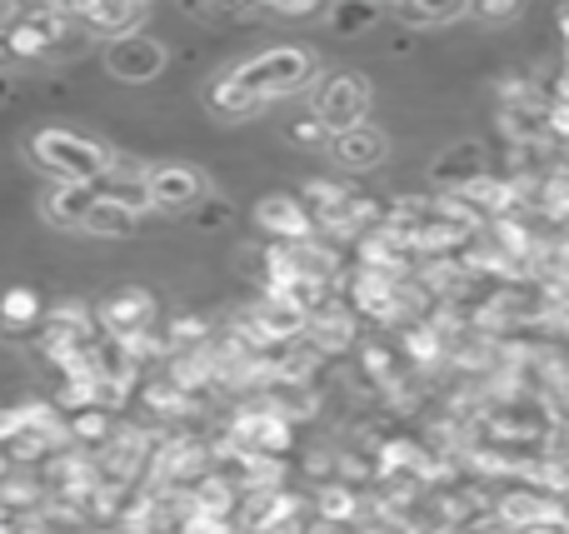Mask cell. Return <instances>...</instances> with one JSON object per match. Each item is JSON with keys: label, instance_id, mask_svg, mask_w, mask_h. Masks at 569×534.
Segmentation results:
<instances>
[{"label": "cell", "instance_id": "2", "mask_svg": "<svg viewBox=\"0 0 569 534\" xmlns=\"http://www.w3.org/2000/svg\"><path fill=\"white\" fill-rule=\"evenodd\" d=\"M226 440L236 450H250L260 460H290L295 450V420H284L270 405H240L226 420Z\"/></svg>", "mask_w": 569, "mask_h": 534}, {"label": "cell", "instance_id": "26", "mask_svg": "<svg viewBox=\"0 0 569 534\" xmlns=\"http://www.w3.org/2000/svg\"><path fill=\"white\" fill-rule=\"evenodd\" d=\"M470 16H480V20H515V16H520V6H475Z\"/></svg>", "mask_w": 569, "mask_h": 534}, {"label": "cell", "instance_id": "28", "mask_svg": "<svg viewBox=\"0 0 569 534\" xmlns=\"http://www.w3.org/2000/svg\"><path fill=\"white\" fill-rule=\"evenodd\" d=\"M20 534H56L50 525H30V530H20Z\"/></svg>", "mask_w": 569, "mask_h": 534}, {"label": "cell", "instance_id": "6", "mask_svg": "<svg viewBox=\"0 0 569 534\" xmlns=\"http://www.w3.org/2000/svg\"><path fill=\"white\" fill-rule=\"evenodd\" d=\"M96 320L106 335H120V340H140L156 330V300L146 295V290H116L110 300H100L96 305Z\"/></svg>", "mask_w": 569, "mask_h": 534}, {"label": "cell", "instance_id": "27", "mask_svg": "<svg viewBox=\"0 0 569 534\" xmlns=\"http://www.w3.org/2000/svg\"><path fill=\"white\" fill-rule=\"evenodd\" d=\"M10 100V75H0V105Z\"/></svg>", "mask_w": 569, "mask_h": 534}, {"label": "cell", "instance_id": "22", "mask_svg": "<svg viewBox=\"0 0 569 534\" xmlns=\"http://www.w3.org/2000/svg\"><path fill=\"white\" fill-rule=\"evenodd\" d=\"M385 10H375V6H335V30H345V36H355V30H370L375 20H380Z\"/></svg>", "mask_w": 569, "mask_h": 534}, {"label": "cell", "instance_id": "30", "mask_svg": "<svg viewBox=\"0 0 569 534\" xmlns=\"http://www.w3.org/2000/svg\"><path fill=\"white\" fill-rule=\"evenodd\" d=\"M0 515H6V510H0Z\"/></svg>", "mask_w": 569, "mask_h": 534}, {"label": "cell", "instance_id": "5", "mask_svg": "<svg viewBox=\"0 0 569 534\" xmlns=\"http://www.w3.org/2000/svg\"><path fill=\"white\" fill-rule=\"evenodd\" d=\"M256 225L270 235V245H305V240L320 235V230H315V215L305 210V200L280 195V190L256 205Z\"/></svg>", "mask_w": 569, "mask_h": 534}, {"label": "cell", "instance_id": "21", "mask_svg": "<svg viewBox=\"0 0 569 534\" xmlns=\"http://www.w3.org/2000/svg\"><path fill=\"white\" fill-rule=\"evenodd\" d=\"M470 6H395L390 16L405 20V26H450V20H460Z\"/></svg>", "mask_w": 569, "mask_h": 534}, {"label": "cell", "instance_id": "13", "mask_svg": "<svg viewBox=\"0 0 569 534\" xmlns=\"http://www.w3.org/2000/svg\"><path fill=\"white\" fill-rule=\"evenodd\" d=\"M0 325H6V335H40L46 330V305H40L36 290L10 285L0 295Z\"/></svg>", "mask_w": 569, "mask_h": 534}, {"label": "cell", "instance_id": "4", "mask_svg": "<svg viewBox=\"0 0 569 534\" xmlns=\"http://www.w3.org/2000/svg\"><path fill=\"white\" fill-rule=\"evenodd\" d=\"M240 80H246L256 95H290V90H300L305 80H310V60L300 56V50H290V46H280V50H270V56H256V60H246V66L236 70Z\"/></svg>", "mask_w": 569, "mask_h": 534}, {"label": "cell", "instance_id": "11", "mask_svg": "<svg viewBox=\"0 0 569 534\" xmlns=\"http://www.w3.org/2000/svg\"><path fill=\"white\" fill-rule=\"evenodd\" d=\"M96 190H100V200L130 210V215H140V210L156 205V200H150V175H140V170H130V165H110Z\"/></svg>", "mask_w": 569, "mask_h": 534}, {"label": "cell", "instance_id": "12", "mask_svg": "<svg viewBox=\"0 0 569 534\" xmlns=\"http://www.w3.org/2000/svg\"><path fill=\"white\" fill-rule=\"evenodd\" d=\"M430 175H435V185H440L445 195H460V190H470L475 180L490 175V170H485V150L480 145H455L450 155L430 170Z\"/></svg>", "mask_w": 569, "mask_h": 534}, {"label": "cell", "instance_id": "17", "mask_svg": "<svg viewBox=\"0 0 569 534\" xmlns=\"http://www.w3.org/2000/svg\"><path fill=\"white\" fill-rule=\"evenodd\" d=\"M355 195H360V190H350L345 180H320V175L305 180V210H310L315 220L330 215V210H340L345 200H355Z\"/></svg>", "mask_w": 569, "mask_h": 534}, {"label": "cell", "instance_id": "24", "mask_svg": "<svg viewBox=\"0 0 569 534\" xmlns=\"http://www.w3.org/2000/svg\"><path fill=\"white\" fill-rule=\"evenodd\" d=\"M20 430H26V405H0V445H10Z\"/></svg>", "mask_w": 569, "mask_h": 534}, {"label": "cell", "instance_id": "16", "mask_svg": "<svg viewBox=\"0 0 569 534\" xmlns=\"http://www.w3.org/2000/svg\"><path fill=\"white\" fill-rule=\"evenodd\" d=\"M260 105H266V95H256V90H250L236 70H230V75H220L216 85H210V110H216V115L240 120V115H256Z\"/></svg>", "mask_w": 569, "mask_h": 534}, {"label": "cell", "instance_id": "23", "mask_svg": "<svg viewBox=\"0 0 569 534\" xmlns=\"http://www.w3.org/2000/svg\"><path fill=\"white\" fill-rule=\"evenodd\" d=\"M290 140H295V145H325V140H330V130H325L320 115H300L290 125Z\"/></svg>", "mask_w": 569, "mask_h": 534}, {"label": "cell", "instance_id": "7", "mask_svg": "<svg viewBox=\"0 0 569 534\" xmlns=\"http://www.w3.org/2000/svg\"><path fill=\"white\" fill-rule=\"evenodd\" d=\"M150 200H156L160 210H170V215H180V210H200L210 200V185L200 170H186V165H160L156 175H150Z\"/></svg>", "mask_w": 569, "mask_h": 534}, {"label": "cell", "instance_id": "29", "mask_svg": "<svg viewBox=\"0 0 569 534\" xmlns=\"http://www.w3.org/2000/svg\"><path fill=\"white\" fill-rule=\"evenodd\" d=\"M96 534H126V530H120V525H110V530H96Z\"/></svg>", "mask_w": 569, "mask_h": 534}, {"label": "cell", "instance_id": "20", "mask_svg": "<svg viewBox=\"0 0 569 534\" xmlns=\"http://www.w3.org/2000/svg\"><path fill=\"white\" fill-rule=\"evenodd\" d=\"M86 230L90 235H130V230H136V215H130V210H120V205H110V200H100L96 210H90V220H86Z\"/></svg>", "mask_w": 569, "mask_h": 534}, {"label": "cell", "instance_id": "31", "mask_svg": "<svg viewBox=\"0 0 569 534\" xmlns=\"http://www.w3.org/2000/svg\"><path fill=\"white\" fill-rule=\"evenodd\" d=\"M0 330H6V325H0Z\"/></svg>", "mask_w": 569, "mask_h": 534}, {"label": "cell", "instance_id": "8", "mask_svg": "<svg viewBox=\"0 0 569 534\" xmlns=\"http://www.w3.org/2000/svg\"><path fill=\"white\" fill-rule=\"evenodd\" d=\"M355 335H360V315H355V310L345 305L340 295H335L325 310H315V315H310V330H305V340H310V345L320 350L325 360L340 355V350H350Z\"/></svg>", "mask_w": 569, "mask_h": 534}, {"label": "cell", "instance_id": "19", "mask_svg": "<svg viewBox=\"0 0 569 534\" xmlns=\"http://www.w3.org/2000/svg\"><path fill=\"white\" fill-rule=\"evenodd\" d=\"M166 340H170V350L180 355V350H206L216 335H210V320H200V315H176V320L166 325Z\"/></svg>", "mask_w": 569, "mask_h": 534}, {"label": "cell", "instance_id": "15", "mask_svg": "<svg viewBox=\"0 0 569 534\" xmlns=\"http://www.w3.org/2000/svg\"><path fill=\"white\" fill-rule=\"evenodd\" d=\"M100 205V190L96 185H56L46 195V215L56 220V225H80L86 230L90 210Z\"/></svg>", "mask_w": 569, "mask_h": 534}, {"label": "cell", "instance_id": "18", "mask_svg": "<svg viewBox=\"0 0 569 534\" xmlns=\"http://www.w3.org/2000/svg\"><path fill=\"white\" fill-rule=\"evenodd\" d=\"M40 500H46V480H26V475L0 480V510L6 515H30Z\"/></svg>", "mask_w": 569, "mask_h": 534}, {"label": "cell", "instance_id": "9", "mask_svg": "<svg viewBox=\"0 0 569 534\" xmlns=\"http://www.w3.org/2000/svg\"><path fill=\"white\" fill-rule=\"evenodd\" d=\"M160 66H166V50H160V40H150V36L116 40V46L106 50V70H110L116 80H130V85L150 80Z\"/></svg>", "mask_w": 569, "mask_h": 534}, {"label": "cell", "instance_id": "1", "mask_svg": "<svg viewBox=\"0 0 569 534\" xmlns=\"http://www.w3.org/2000/svg\"><path fill=\"white\" fill-rule=\"evenodd\" d=\"M30 155H36L50 175H60V185H100L110 170L106 150L86 135H70V130H40V135L30 140Z\"/></svg>", "mask_w": 569, "mask_h": 534}, {"label": "cell", "instance_id": "25", "mask_svg": "<svg viewBox=\"0 0 569 534\" xmlns=\"http://www.w3.org/2000/svg\"><path fill=\"white\" fill-rule=\"evenodd\" d=\"M196 220H200L206 230H220V225H230V205H220V200H206Z\"/></svg>", "mask_w": 569, "mask_h": 534}, {"label": "cell", "instance_id": "3", "mask_svg": "<svg viewBox=\"0 0 569 534\" xmlns=\"http://www.w3.org/2000/svg\"><path fill=\"white\" fill-rule=\"evenodd\" d=\"M365 110H370V85H365L360 75H350V70L330 75L320 85V95H315V115H320L325 130H335V135L365 125Z\"/></svg>", "mask_w": 569, "mask_h": 534}, {"label": "cell", "instance_id": "14", "mask_svg": "<svg viewBox=\"0 0 569 534\" xmlns=\"http://www.w3.org/2000/svg\"><path fill=\"white\" fill-rule=\"evenodd\" d=\"M335 160L345 170H375L385 160V135L375 125H355L345 135H335Z\"/></svg>", "mask_w": 569, "mask_h": 534}, {"label": "cell", "instance_id": "10", "mask_svg": "<svg viewBox=\"0 0 569 534\" xmlns=\"http://www.w3.org/2000/svg\"><path fill=\"white\" fill-rule=\"evenodd\" d=\"M70 16H76V26L86 30V36L130 40V36H136V26L150 16V10L146 6H120V0H110V6H70Z\"/></svg>", "mask_w": 569, "mask_h": 534}]
</instances>
